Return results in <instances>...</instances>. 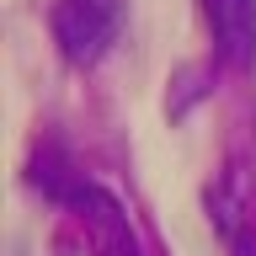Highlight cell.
Instances as JSON below:
<instances>
[{
	"label": "cell",
	"instance_id": "cell-1",
	"mask_svg": "<svg viewBox=\"0 0 256 256\" xmlns=\"http://www.w3.org/2000/svg\"><path fill=\"white\" fill-rule=\"evenodd\" d=\"M123 11H128V0H54L48 27H54L59 54L70 64H96L112 43H118Z\"/></svg>",
	"mask_w": 256,
	"mask_h": 256
},
{
	"label": "cell",
	"instance_id": "cell-2",
	"mask_svg": "<svg viewBox=\"0 0 256 256\" xmlns=\"http://www.w3.org/2000/svg\"><path fill=\"white\" fill-rule=\"evenodd\" d=\"M64 208H75L80 224H86V235H91V251L96 256H144L139 240H134V230H128V214L118 208V198L112 192H102L96 182H86L80 176L75 187L64 192Z\"/></svg>",
	"mask_w": 256,
	"mask_h": 256
},
{
	"label": "cell",
	"instance_id": "cell-4",
	"mask_svg": "<svg viewBox=\"0 0 256 256\" xmlns=\"http://www.w3.org/2000/svg\"><path fill=\"white\" fill-rule=\"evenodd\" d=\"M235 256H256V240L251 235H235Z\"/></svg>",
	"mask_w": 256,
	"mask_h": 256
},
{
	"label": "cell",
	"instance_id": "cell-3",
	"mask_svg": "<svg viewBox=\"0 0 256 256\" xmlns=\"http://www.w3.org/2000/svg\"><path fill=\"white\" fill-rule=\"evenodd\" d=\"M208 32H214V54L230 70L256 64V0H203Z\"/></svg>",
	"mask_w": 256,
	"mask_h": 256
}]
</instances>
